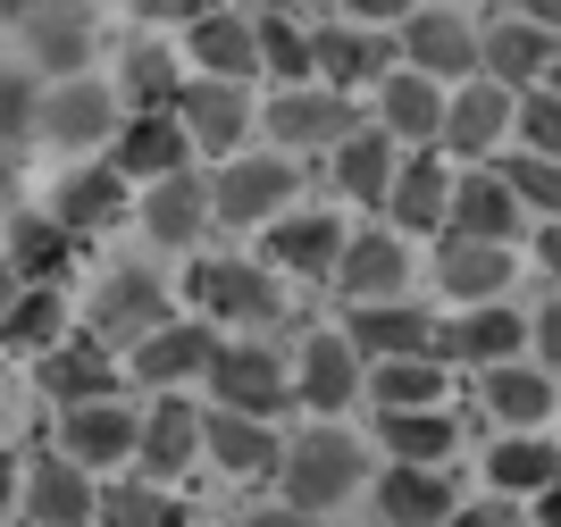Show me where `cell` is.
Instances as JSON below:
<instances>
[{"label": "cell", "mask_w": 561, "mask_h": 527, "mask_svg": "<svg viewBox=\"0 0 561 527\" xmlns=\"http://www.w3.org/2000/svg\"><path fill=\"white\" fill-rule=\"evenodd\" d=\"M360 469H369V460H360V444H352L344 427H310V436L285 452V503L294 511H335L352 485H360Z\"/></svg>", "instance_id": "1"}, {"label": "cell", "mask_w": 561, "mask_h": 527, "mask_svg": "<svg viewBox=\"0 0 561 527\" xmlns=\"http://www.w3.org/2000/svg\"><path fill=\"white\" fill-rule=\"evenodd\" d=\"M268 135L285 142V151H319V142H352L360 135V110H352V92L335 84H285L277 101H268Z\"/></svg>", "instance_id": "2"}, {"label": "cell", "mask_w": 561, "mask_h": 527, "mask_svg": "<svg viewBox=\"0 0 561 527\" xmlns=\"http://www.w3.org/2000/svg\"><path fill=\"white\" fill-rule=\"evenodd\" d=\"M402 50H411V68L436 76V84L486 68V34H478L461 9H411V18H402Z\"/></svg>", "instance_id": "3"}, {"label": "cell", "mask_w": 561, "mask_h": 527, "mask_svg": "<svg viewBox=\"0 0 561 527\" xmlns=\"http://www.w3.org/2000/svg\"><path fill=\"white\" fill-rule=\"evenodd\" d=\"M160 326H168V294H160L142 268L101 276L93 310H84V335H93L101 352H110V344H142V335H160Z\"/></svg>", "instance_id": "4"}, {"label": "cell", "mask_w": 561, "mask_h": 527, "mask_svg": "<svg viewBox=\"0 0 561 527\" xmlns=\"http://www.w3.org/2000/svg\"><path fill=\"white\" fill-rule=\"evenodd\" d=\"M210 386H218V411H243V419H268V411L294 402L285 360H277V352H260V344H218Z\"/></svg>", "instance_id": "5"}, {"label": "cell", "mask_w": 561, "mask_h": 527, "mask_svg": "<svg viewBox=\"0 0 561 527\" xmlns=\"http://www.w3.org/2000/svg\"><path fill=\"white\" fill-rule=\"evenodd\" d=\"M294 160H227L210 176V218H227V227H252V218H277L285 202H294Z\"/></svg>", "instance_id": "6"}, {"label": "cell", "mask_w": 561, "mask_h": 527, "mask_svg": "<svg viewBox=\"0 0 561 527\" xmlns=\"http://www.w3.org/2000/svg\"><path fill=\"white\" fill-rule=\"evenodd\" d=\"M34 135L59 142V151H93V142H110V135H117V101H110V84H93V76L50 84L43 117H34Z\"/></svg>", "instance_id": "7"}, {"label": "cell", "mask_w": 561, "mask_h": 527, "mask_svg": "<svg viewBox=\"0 0 561 527\" xmlns=\"http://www.w3.org/2000/svg\"><path fill=\"white\" fill-rule=\"evenodd\" d=\"M193 301H202L210 319H234V326H260V319H277V310H285L277 276L243 268V260H202V268H193Z\"/></svg>", "instance_id": "8"}, {"label": "cell", "mask_w": 561, "mask_h": 527, "mask_svg": "<svg viewBox=\"0 0 561 527\" xmlns=\"http://www.w3.org/2000/svg\"><path fill=\"white\" fill-rule=\"evenodd\" d=\"M176 126H185L202 151H218V160H234V142H243V126H252V101H243V84H218V76H193L185 92H176Z\"/></svg>", "instance_id": "9"}, {"label": "cell", "mask_w": 561, "mask_h": 527, "mask_svg": "<svg viewBox=\"0 0 561 527\" xmlns=\"http://www.w3.org/2000/svg\"><path fill=\"white\" fill-rule=\"evenodd\" d=\"M185 151H193V135L176 126V110H142V117H126L117 126V176H185Z\"/></svg>", "instance_id": "10"}, {"label": "cell", "mask_w": 561, "mask_h": 527, "mask_svg": "<svg viewBox=\"0 0 561 527\" xmlns=\"http://www.w3.org/2000/svg\"><path fill=\"white\" fill-rule=\"evenodd\" d=\"M310 59H319V76H328L335 92L394 76V43H377V25H319V34H310Z\"/></svg>", "instance_id": "11"}, {"label": "cell", "mask_w": 561, "mask_h": 527, "mask_svg": "<svg viewBox=\"0 0 561 527\" xmlns=\"http://www.w3.org/2000/svg\"><path fill=\"white\" fill-rule=\"evenodd\" d=\"M185 50H193V68L218 76V84H243V76L260 68V34L243 9H210V18H193L185 25Z\"/></svg>", "instance_id": "12"}, {"label": "cell", "mask_w": 561, "mask_h": 527, "mask_svg": "<svg viewBox=\"0 0 561 527\" xmlns=\"http://www.w3.org/2000/svg\"><path fill=\"white\" fill-rule=\"evenodd\" d=\"M512 84H478L469 76L461 92L445 101V151H461V160H478V151H494L503 142V126H512Z\"/></svg>", "instance_id": "13"}, {"label": "cell", "mask_w": 561, "mask_h": 527, "mask_svg": "<svg viewBox=\"0 0 561 527\" xmlns=\"http://www.w3.org/2000/svg\"><path fill=\"white\" fill-rule=\"evenodd\" d=\"M59 444H68L76 469H117V460L142 444V419H126L117 402H76L68 427H59Z\"/></svg>", "instance_id": "14"}, {"label": "cell", "mask_w": 561, "mask_h": 527, "mask_svg": "<svg viewBox=\"0 0 561 527\" xmlns=\"http://www.w3.org/2000/svg\"><path fill=\"white\" fill-rule=\"evenodd\" d=\"M25 503H34V519H25V527H84V519H101L93 478H84L68 452H59V460H34V469H25Z\"/></svg>", "instance_id": "15"}, {"label": "cell", "mask_w": 561, "mask_h": 527, "mask_svg": "<svg viewBox=\"0 0 561 527\" xmlns=\"http://www.w3.org/2000/svg\"><path fill=\"white\" fill-rule=\"evenodd\" d=\"M34 386L50 393V402H110V386H117V368H110V352L93 344V335H76V344H59V352H43L34 360Z\"/></svg>", "instance_id": "16"}, {"label": "cell", "mask_w": 561, "mask_h": 527, "mask_svg": "<svg viewBox=\"0 0 561 527\" xmlns=\"http://www.w3.org/2000/svg\"><path fill=\"white\" fill-rule=\"evenodd\" d=\"M193 452H202V411H185L176 393H160V411L142 419L135 460L151 469V485H168V478H185V469H193Z\"/></svg>", "instance_id": "17"}, {"label": "cell", "mask_w": 561, "mask_h": 527, "mask_svg": "<svg viewBox=\"0 0 561 527\" xmlns=\"http://www.w3.org/2000/svg\"><path fill=\"white\" fill-rule=\"evenodd\" d=\"M352 352H369V360H420V352H436V319L369 301V310H352Z\"/></svg>", "instance_id": "18"}, {"label": "cell", "mask_w": 561, "mask_h": 527, "mask_svg": "<svg viewBox=\"0 0 561 527\" xmlns=\"http://www.w3.org/2000/svg\"><path fill=\"white\" fill-rule=\"evenodd\" d=\"M335 260H344V227H335V218H319V209L277 218V234H268V268H285V276H335Z\"/></svg>", "instance_id": "19"}, {"label": "cell", "mask_w": 561, "mask_h": 527, "mask_svg": "<svg viewBox=\"0 0 561 527\" xmlns=\"http://www.w3.org/2000/svg\"><path fill=\"white\" fill-rule=\"evenodd\" d=\"M377 110H386V135H402V142L445 135V92H436V76H420V68L386 76V84H377Z\"/></svg>", "instance_id": "20"}, {"label": "cell", "mask_w": 561, "mask_h": 527, "mask_svg": "<svg viewBox=\"0 0 561 527\" xmlns=\"http://www.w3.org/2000/svg\"><path fill=\"white\" fill-rule=\"evenodd\" d=\"M50 218H59L68 234H101V227H117V218H126V176H117V168H76V176L59 184Z\"/></svg>", "instance_id": "21"}, {"label": "cell", "mask_w": 561, "mask_h": 527, "mask_svg": "<svg viewBox=\"0 0 561 527\" xmlns=\"http://www.w3.org/2000/svg\"><path fill=\"white\" fill-rule=\"evenodd\" d=\"M202 444L218 452L227 478H268V469H285L277 436H268L260 419H243V411H210V419H202Z\"/></svg>", "instance_id": "22"}, {"label": "cell", "mask_w": 561, "mask_h": 527, "mask_svg": "<svg viewBox=\"0 0 561 527\" xmlns=\"http://www.w3.org/2000/svg\"><path fill=\"white\" fill-rule=\"evenodd\" d=\"M294 393H302L310 411H344L352 393H360V352H352L344 335H310V344H302V377H294Z\"/></svg>", "instance_id": "23"}, {"label": "cell", "mask_w": 561, "mask_h": 527, "mask_svg": "<svg viewBox=\"0 0 561 527\" xmlns=\"http://www.w3.org/2000/svg\"><path fill=\"white\" fill-rule=\"evenodd\" d=\"M436 285H445L453 301H503V285H512V252H503V243H469V234H453L445 260H436Z\"/></svg>", "instance_id": "24"}, {"label": "cell", "mask_w": 561, "mask_h": 527, "mask_svg": "<svg viewBox=\"0 0 561 527\" xmlns=\"http://www.w3.org/2000/svg\"><path fill=\"white\" fill-rule=\"evenodd\" d=\"M512 218H519V193L503 184V168L453 184V234H469V243H512Z\"/></svg>", "instance_id": "25"}, {"label": "cell", "mask_w": 561, "mask_h": 527, "mask_svg": "<svg viewBox=\"0 0 561 527\" xmlns=\"http://www.w3.org/2000/svg\"><path fill=\"white\" fill-rule=\"evenodd\" d=\"M218 360V335L210 326H160V335H142L135 344V377H151V386H176V377H202V368Z\"/></svg>", "instance_id": "26"}, {"label": "cell", "mask_w": 561, "mask_h": 527, "mask_svg": "<svg viewBox=\"0 0 561 527\" xmlns=\"http://www.w3.org/2000/svg\"><path fill=\"white\" fill-rule=\"evenodd\" d=\"M453 184H461V176H445V160H436V142H427V151H420V160H402L394 168V218H402V227H445V218H453Z\"/></svg>", "instance_id": "27"}, {"label": "cell", "mask_w": 561, "mask_h": 527, "mask_svg": "<svg viewBox=\"0 0 561 527\" xmlns=\"http://www.w3.org/2000/svg\"><path fill=\"white\" fill-rule=\"evenodd\" d=\"M553 59H561V43L545 34V25H528V18H503V25L486 34V68H494V84H537Z\"/></svg>", "instance_id": "28"}, {"label": "cell", "mask_w": 561, "mask_h": 527, "mask_svg": "<svg viewBox=\"0 0 561 527\" xmlns=\"http://www.w3.org/2000/svg\"><path fill=\"white\" fill-rule=\"evenodd\" d=\"M402 268H411V260H402L394 234H360V243H344V260H335V285L369 310V301H386L402 285Z\"/></svg>", "instance_id": "29"}, {"label": "cell", "mask_w": 561, "mask_h": 527, "mask_svg": "<svg viewBox=\"0 0 561 527\" xmlns=\"http://www.w3.org/2000/svg\"><path fill=\"white\" fill-rule=\"evenodd\" d=\"M377 511H386L394 527H436V519H453L461 503H453V485L436 478V469H411V460H402L394 478L377 485Z\"/></svg>", "instance_id": "30"}, {"label": "cell", "mask_w": 561, "mask_h": 527, "mask_svg": "<svg viewBox=\"0 0 561 527\" xmlns=\"http://www.w3.org/2000/svg\"><path fill=\"white\" fill-rule=\"evenodd\" d=\"M59 335H68V301L50 294V285H25V294L0 310V344L9 352H34V360H43V352H59Z\"/></svg>", "instance_id": "31"}, {"label": "cell", "mask_w": 561, "mask_h": 527, "mask_svg": "<svg viewBox=\"0 0 561 527\" xmlns=\"http://www.w3.org/2000/svg\"><path fill=\"white\" fill-rule=\"evenodd\" d=\"M142 227L160 234V243H193V234L210 227V184L202 176H160L151 202H142Z\"/></svg>", "instance_id": "32"}, {"label": "cell", "mask_w": 561, "mask_h": 527, "mask_svg": "<svg viewBox=\"0 0 561 527\" xmlns=\"http://www.w3.org/2000/svg\"><path fill=\"white\" fill-rule=\"evenodd\" d=\"M68 260H76V234L59 227V218H34V209H25V218H9V268H18L25 285H50Z\"/></svg>", "instance_id": "33"}, {"label": "cell", "mask_w": 561, "mask_h": 527, "mask_svg": "<svg viewBox=\"0 0 561 527\" xmlns=\"http://www.w3.org/2000/svg\"><path fill=\"white\" fill-rule=\"evenodd\" d=\"M519 335H528V326L512 319V310H469L461 326H445V335H436V360H486V368H512V352H519Z\"/></svg>", "instance_id": "34"}, {"label": "cell", "mask_w": 561, "mask_h": 527, "mask_svg": "<svg viewBox=\"0 0 561 527\" xmlns=\"http://www.w3.org/2000/svg\"><path fill=\"white\" fill-rule=\"evenodd\" d=\"M335 184H344L352 202H394V142L377 135V126L335 142Z\"/></svg>", "instance_id": "35"}, {"label": "cell", "mask_w": 561, "mask_h": 527, "mask_svg": "<svg viewBox=\"0 0 561 527\" xmlns=\"http://www.w3.org/2000/svg\"><path fill=\"white\" fill-rule=\"evenodd\" d=\"M486 478H494V494H545V485H561V452L537 436H512V444H494Z\"/></svg>", "instance_id": "36"}, {"label": "cell", "mask_w": 561, "mask_h": 527, "mask_svg": "<svg viewBox=\"0 0 561 527\" xmlns=\"http://www.w3.org/2000/svg\"><path fill=\"white\" fill-rule=\"evenodd\" d=\"M176 92H185V76H176V50L168 43H135L126 50V101L142 110H176Z\"/></svg>", "instance_id": "37"}, {"label": "cell", "mask_w": 561, "mask_h": 527, "mask_svg": "<svg viewBox=\"0 0 561 527\" xmlns=\"http://www.w3.org/2000/svg\"><path fill=\"white\" fill-rule=\"evenodd\" d=\"M486 411L503 419V427H537V419L553 411V386H545L537 368H486Z\"/></svg>", "instance_id": "38"}, {"label": "cell", "mask_w": 561, "mask_h": 527, "mask_svg": "<svg viewBox=\"0 0 561 527\" xmlns=\"http://www.w3.org/2000/svg\"><path fill=\"white\" fill-rule=\"evenodd\" d=\"M386 444H394L411 469H436V460H445L461 436H453V419H445V411H386Z\"/></svg>", "instance_id": "39"}, {"label": "cell", "mask_w": 561, "mask_h": 527, "mask_svg": "<svg viewBox=\"0 0 561 527\" xmlns=\"http://www.w3.org/2000/svg\"><path fill=\"white\" fill-rule=\"evenodd\" d=\"M369 386H377V402H386V411H436V402H445V377H436V360H427V352H420V360H386Z\"/></svg>", "instance_id": "40"}, {"label": "cell", "mask_w": 561, "mask_h": 527, "mask_svg": "<svg viewBox=\"0 0 561 527\" xmlns=\"http://www.w3.org/2000/svg\"><path fill=\"white\" fill-rule=\"evenodd\" d=\"M101 527H185V511L168 503V485H110L101 494Z\"/></svg>", "instance_id": "41"}, {"label": "cell", "mask_w": 561, "mask_h": 527, "mask_svg": "<svg viewBox=\"0 0 561 527\" xmlns=\"http://www.w3.org/2000/svg\"><path fill=\"white\" fill-rule=\"evenodd\" d=\"M260 34V68H277L285 84H302V76H319V59H310V34L294 18H252Z\"/></svg>", "instance_id": "42"}, {"label": "cell", "mask_w": 561, "mask_h": 527, "mask_svg": "<svg viewBox=\"0 0 561 527\" xmlns=\"http://www.w3.org/2000/svg\"><path fill=\"white\" fill-rule=\"evenodd\" d=\"M503 184H512L528 209H553L561 218V160H537V151H512L503 160Z\"/></svg>", "instance_id": "43"}, {"label": "cell", "mask_w": 561, "mask_h": 527, "mask_svg": "<svg viewBox=\"0 0 561 527\" xmlns=\"http://www.w3.org/2000/svg\"><path fill=\"white\" fill-rule=\"evenodd\" d=\"M34 59H43V68L59 76V84H68V76H84V25H76V18L34 25Z\"/></svg>", "instance_id": "44"}, {"label": "cell", "mask_w": 561, "mask_h": 527, "mask_svg": "<svg viewBox=\"0 0 561 527\" xmlns=\"http://www.w3.org/2000/svg\"><path fill=\"white\" fill-rule=\"evenodd\" d=\"M519 135H528V151H537V160H561V101L553 92H519Z\"/></svg>", "instance_id": "45"}, {"label": "cell", "mask_w": 561, "mask_h": 527, "mask_svg": "<svg viewBox=\"0 0 561 527\" xmlns=\"http://www.w3.org/2000/svg\"><path fill=\"white\" fill-rule=\"evenodd\" d=\"M34 117H43V101H34V76H0V142H18V135H34Z\"/></svg>", "instance_id": "46"}, {"label": "cell", "mask_w": 561, "mask_h": 527, "mask_svg": "<svg viewBox=\"0 0 561 527\" xmlns=\"http://www.w3.org/2000/svg\"><path fill=\"white\" fill-rule=\"evenodd\" d=\"M142 25H193V18H210L218 0H126Z\"/></svg>", "instance_id": "47"}, {"label": "cell", "mask_w": 561, "mask_h": 527, "mask_svg": "<svg viewBox=\"0 0 561 527\" xmlns=\"http://www.w3.org/2000/svg\"><path fill=\"white\" fill-rule=\"evenodd\" d=\"M335 9H344L352 25H402L411 18V0H335Z\"/></svg>", "instance_id": "48"}, {"label": "cell", "mask_w": 561, "mask_h": 527, "mask_svg": "<svg viewBox=\"0 0 561 527\" xmlns=\"http://www.w3.org/2000/svg\"><path fill=\"white\" fill-rule=\"evenodd\" d=\"M453 527H528V519H519V511L494 494V503H478V511H453Z\"/></svg>", "instance_id": "49"}, {"label": "cell", "mask_w": 561, "mask_h": 527, "mask_svg": "<svg viewBox=\"0 0 561 527\" xmlns=\"http://www.w3.org/2000/svg\"><path fill=\"white\" fill-rule=\"evenodd\" d=\"M243 527H319V511H294V503H285V511H252Z\"/></svg>", "instance_id": "50"}, {"label": "cell", "mask_w": 561, "mask_h": 527, "mask_svg": "<svg viewBox=\"0 0 561 527\" xmlns=\"http://www.w3.org/2000/svg\"><path fill=\"white\" fill-rule=\"evenodd\" d=\"M537 344H545V360L561 368V301H553V310H545V319H537Z\"/></svg>", "instance_id": "51"}, {"label": "cell", "mask_w": 561, "mask_h": 527, "mask_svg": "<svg viewBox=\"0 0 561 527\" xmlns=\"http://www.w3.org/2000/svg\"><path fill=\"white\" fill-rule=\"evenodd\" d=\"M519 18L545 25V34H561V0H519Z\"/></svg>", "instance_id": "52"}, {"label": "cell", "mask_w": 561, "mask_h": 527, "mask_svg": "<svg viewBox=\"0 0 561 527\" xmlns=\"http://www.w3.org/2000/svg\"><path fill=\"white\" fill-rule=\"evenodd\" d=\"M9 503H18V460L0 452V519H9Z\"/></svg>", "instance_id": "53"}, {"label": "cell", "mask_w": 561, "mask_h": 527, "mask_svg": "<svg viewBox=\"0 0 561 527\" xmlns=\"http://www.w3.org/2000/svg\"><path fill=\"white\" fill-rule=\"evenodd\" d=\"M18 294H25V276L9 268V252H0V310H9V301H18Z\"/></svg>", "instance_id": "54"}, {"label": "cell", "mask_w": 561, "mask_h": 527, "mask_svg": "<svg viewBox=\"0 0 561 527\" xmlns=\"http://www.w3.org/2000/svg\"><path fill=\"white\" fill-rule=\"evenodd\" d=\"M537 527H561V485H545V503H537Z\"/></svg>", "instance_id": "55"}, {"label": "cell", "mask_w": 561, "mask_h": 527, "mask_svg": "<svg viewBox=\"0 0 561 527\" xmlns=\"http://www.w3.org/2000/svg\"><path fill=\"white\" fill-rule=\"evenodd\" d=\"M234 9H260V18H294V0H234Z\"/></svg>", "instance_id": "56"}, {"label": "cell", "mask_w": 561, "mask_h": 527, "mask_svg": "<svg viewBox=\"0 0 561 527\" xmlns=\"http://www.w3.org/2000/svg\"><path fill=\"white\" fill-rule=\"evenodd\" d=\"M545 268L561 276V218H553V227H545Z\"/></svg>", "instance_id": "57"}, {"label": "cell", "mask_w": 561, "mask_h": 527, "mask_svg": "<svg viewBox=\"0 0 561 527\" xmlns=\"http://www.w3.org/2000/svg\"><path fill=\"white\" fill-rule=\"evenodd\" d=\"M545 92H553V101H561V59H553V68H545Z\"/></svg>", "instance_id": "58"}]
</instances>
